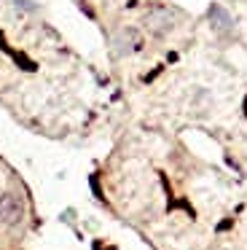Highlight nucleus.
Returning a JSON list of instances; mask_svg holds the SVG:
<instances>
[{"label": "nucleus", "instance_id": "nucleus-5", "mask_svg": "<svg viewBox=\"0 0 247 250\" xmlns=\"http://www.w3.org/2000/svg\"><path fill=\"white\" fill-rule=\"evenodd\" d=\"M14 3H16V8H24V11H35V3H27V0H14Z\"/></svg>", "mask_w": 247, "mask_h": 250}, {"label": "nucleus", "instance_id": "nucleus-2", "mask_svg": "<svg viewBox=\"0 0 247 250\" xmlns=\"http://www.w3.org/2000/svg\"><path fill=\"white\" fill-rule=\"evenodd\" d=\"M113 49H116L118 57H129V54H137L143 49V33L137 27H124L116 33L113 38Z\"/></svg>", "mask_w": 247, "mask_h": 250}, {"label": "nucleus", "instance_id": "nucleus-1", "mask_svg": "<svg viewBox=\"0 0 247 250\" xmlns=\"http://www.w3.org/2000/svg\"><path fill=\"white\" fill-rule=\"evenodd\" d=\"M145 24H148V30L153 35H166V33H172V30H175L177 14L172 11V8H166V6H156V8H150V11H148Z\"/></svg>", "mask_w": 247, "mask_h": 250}, {"label": "nucleus", "instance_id": "nucleus-3", "mask_svg": "<svg viewBox=\"0 0 247 250\" xmlns=\"http://www.w3.org/2000/svg\"><path fill=\"white\" fill-rule=\"evenodd\" d=\"M21 218H24V202L16 194H11V191L0 194V223L16 226V223H21Z\"/></svg>", "mask_w": 247, "mask_h": 250}, {"label": "nucleus", "instance_id": "nucleus-4", "mask_svg": "<svg viewBox=\"0 0 247 250\" xmlns=\"http://www.w3.org/2000/svg\"><path fill=\"white\" fill-rule=\"evenodd\" d=\"M209 27H212L220 38H228V35L234 33V19H231V14L226 11L220 3H212V6H209Z\"/></svg>", "mask_w": 247, "mask_h": 250}]
</instances>
